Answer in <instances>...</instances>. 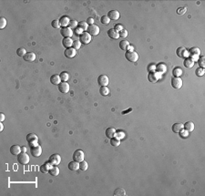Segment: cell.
<instances>
[{
	"mask_svg": "<svg viewBox=\"0 0 205 196\" xmlns=\"http://www.w3.org/2000/svg\"><path fill=\"white\" fill-rule=\"evenodd\" d=\"M27 141L30 147H35L38 145V138L34 133H29L27 135Z\"/></svg>",
	"mask_w": 205,
	"mask_h": 196,
	"instance_id": "6da1fadb",
	"label": "cell"
},
{
	"mask_svg": "<svg viewBox=\"0 0 205 196\" xmlns=\"http://www.w3.org/2000/svg\"><path fill=\"white\" fill-rule=\"evenodd\" d=\"M17 162L22 165H27L30 162V158L26 152H20L17 155Z\"/></svg>",
	"mask_w": 205,
	"mask_h": 196,
	"instance_id": "7a4b0ae2",
	"label": "cell"
},
{
	"mask_svg": "<svg viewBox=\"0 0 205 196\" xmlns=\"http://www.w3.org/2000/svg\"><path fill=\"white\" fill-rule=\"evenodd\" d=\"M125 58L130 62H137L139 59V55L135 51H127L125 54Z\"/></svg>",
	"mask_w": 205,
	"mask_h": 196,
	"instance_id": "3957f363",
	"label": "cell"
},
{
	"mask_svg": "<svg viewBox=\"0 0 205 196\" xmlns=\"http://www.w3.org/2000/svg\"><path fill=\"white\" fill-rule=\"evenodd\" d=\"M92 40L91 38V35H89L88 32H83L82 34L79 35V41L84 45H88L90 43V41Z\"/></svg>",
	"mask_w": 205,
	"mask_h": 196,
	"instance_id": "277c9868",
	"label": "cell"
},
{
	"mask_svg": "<svg viewBox=\"0 0 205 196\" xmlns=\"http://www.w3.org/2000/svg\"><path fill=\"white\" fill-rule=\"evenodd\" d=\"M84 158H85V154L81 150H76L73 153V160L75 162H81L82 161H84Z\"/></svg>",
	"mask_w": 205,
	"mask_h": 196,
	"instance_id": "5b68a950",
	"label": "cell"
},
{
	"mask_svg": "<svg viewBox=\"0 0 205 196\" xmlns=\"http://www.w3.org/2000/svg\"><path fill=\"white\" fill-rule=\"evenodd\" d=\"M182 84H183L182 79H181L180 77H173L172 79H171V86H172L174 89H176V90L181 89V87H182Z\"/></svg>",
	"mask_w": 205,
	"mask_h": 196,
	"instance_id": "8992f818",
	"label": "cell"
},
{
	"mask_svg": "<svg viewBox=\"0 0 205 196\" xmlns=\"http://www.w3.org/2000/svg\"><path fill=\"white\" fill-rule=\"evenodd\" d=\"M30 153L33 157H39L41 154H42V148L39 146V145H37L35 147H30Z\"/></svg>",
	"mask_w": 205,
	"mask_h": 196,
	"instance_id": "52a82bcc",
	"label": "cell"
},
{
	"mask_svg": "<svg viewBox=\"0 0 205 196\" xmlns=\"http://www.w3.org/2000/svg\"><path fill=\"white\" fill-rule=\"evenodd\" d=\"M98 83L100 87L103 86H108L109 83V77L106 75H100L99 78H98Z\"/></svg>",
	"mask_w": 205,
	"mask_h": 196,
	"instance_id": "ba28073f",
	"label": "cell"
},
{
	"mask_svg": "<svg viewBox=\"0 0 205 196\" xmlns=\"http://www.w3.org/2000/svg\"><path fill=\"white\" fill-rule=\"evenodd\" d=\"M64 55H65V57L68 58V59H73L77 55V50L74 48H66V50L64 51Z\"/></svg>",
	"mask_w": 205,
	"mask_h": 196,
	"instance_id": "9c48e42d",
	"label": "cell"
},
{
	"mask_svg": "<svg viewBox=\"0 0 205 196\" xmlns=\"http://www.w3.org/2000/svg\"><path fill=\"white\" fill-rule=\"evenodd\" d=\"M48 162L52 164V165H58L61 162V157L59 154H53L49 157Z\"/></svg>",
	"mask_w": 205,
	"mask_h": 196,
	"instance_id": "30bf717a",
	"label": "cell"
},
{
	"mask_svg": "<svg viewBox=\"0 0 205 196\" xmlns=\"http://www.w3.org/2000/svg\"><path fill=\"white\" fill-rule=\"evenodd\" d=\"M88 33L91 36H97V35L99 34V28L97 25H90L88 28Z\"/></svg>",
	"mask_w": 205,
	"mask_h": 196,
	"instance_id": "8fae6325",
	"label": "cell"
},
{
	"mask_svg": "<svg viewBox=\"0 0 205 196\" xmlns=\"http://www.w3.org/2000/svg\"><path fill=\"white\" fill-rule=\"evenodd\" d=\"M60 33H61V35L64 37V38H71L72 35H73V31H72V29L70 28H68V27L62 28L61 30H60Z\"/></svg>",
	"mask_w": 205,
	"mask_h": 196,
	"instance_id": "7c38bea8",
	"label": "cell"
},
{
	"mask_svg": "<svg viewBox=\"0 0 205 196\" xmlns=\"http://www.w3.org/2000/svg\"><path fill=\"white\" fill-rule=\"evenodd\" d=\"M69 90H70V87L68 82L63 81V82H60V84L58 85V90L61 93H68Z\"/></svg>",
	"mask_w": 205,
	"mask_h": 196,
	"instance_id": "4fadbf2b",
	"label": "cell"
},
{
	"mask_svg": "<svg viewBox=\"0 0 205 196\" xmlns=\"http://www.w3.org/2000/svg\"><path fill=\"white\" fill-rule=\"evenodd\" d=\"M108 17L110 20H118L120 18V12L117 10H110L108 13Z\"/></svg>",
	"mask_w": 205,
	"mask_h": 196,
	"instance_id": "5bb4252c",
	"label": "cell"
},
{
	"mask_svg": "<svg viewBox=\"0 0 205 196\" xmlns=\"http://www.w3.org/2000/svg\"><path fill=\"white\" fill-rule=\"evenodd\" d=\"M23 59L26 62H33L36 59V54L34 52H28L23 57Z\"/></svg>",
	"mask_w": 205,
	"mask_h": 196,
	"instance_id": "9a60e30c",
	"label": "cell"
},
{
	"mask_svg": "<svg viewBox=\"0 0 205 196\" xmlns=\"http://www.w3.org/2000/svg\"><path fill=\"white\" fill-rule=\"evenodd\" d=\"M51 167H52V164L50 163L49 162H45L43 165L40 166V172H42V173H48V172H49V170H50Z\"/></svg>",
	"mask_w": 205,
	"mask_h": 196,
	"instance_id": "2e32d148",
	"label": "cell"
},
{
	"mask_svg": "<svg viewBox=\"0 0 205 196\" xmlns=\"http://www.w3.org/2000/svg\"><path fill=\"white\" fill-rule=\"evenodd\" d=\"M69 22H70V19H69V17H67V16H64V17H62L61 18H59V23H60L61 28H66V27H68Z\"/></svg>",
	"mask_w": 205,
	"mask_h": 196,
	"instance_id": "e0dca14e",
	"label": "cell"
},
{
	"mask_svg": "<svg viewBox=\"0 0 205 196\" xmlns=\"http://www.w3.org/2000/svg\"><path fill=\"white\" fill-rule=\"evenodd\" d=\"M116 130L114 129V128L112 127H109V128H107L106 131H105V134H106L107 138H109V139H111V138H113L115 135H116Z\"/></svg>",
	"mask_w": 205,
	"mask_h": 196,
	"instance_id": "ac0fdd59",
	"label": "cell"
},
{
	"mask_svg": "<svg viewBox=\"0 0 205 196\" xmlns=\"http://www.w3.org/2000/svg\"><path fill=\"white\" fill-rule=\"evenodd\" d=\"M68 169L72 172H77L78 170H79V162H75V161L70 162L68 163Z\"/></svg>",
	"mask_w": 205,
	"mask_h": 196,
	"instance_id": "d6986e66",
	"label": "cell"
},
{
	"mask_svg": "<svg viewBox=\"0 0 205 196\" xmlns=\"http://www.w3.org/2000/svg\"><path fill=\"white\" fill-rule=\"evenodd\" d=\"M20 152H22V150H21V147L18 146V145H13V146H11L10 148V153L12 155H18Z\"/></svg>",
	"mask_w": 205,
	"mask_h": 196,
	"instance_id": "ffe728a7",
	"label": "cell"
},
{
	"mask_svg": "<svg viewBox=\"0 0 205 196\" xmlns=\"http://www.w3.org/2000/svg\"><path fill=\"white\" fill-rule=\"evenodd\" d=\"M108 36L112 39H118L120 38V34H119L118 31H116L114 28H111L108 31Z\"/></svg>",
	"mask_w": 205,
	"mask_h": 196,
	"instance_id": "44dd1931",
	"label": "cell"
},
{
	"mask_svg": "<svg viewBox=\"0 0 205 196\" xmlns=\"http://www.w3.org/2000/svg\"><path fill=\"white\" fill-rule=\"evenodd\" d=\"M194 128H195V126L192 121H187L186 123L183 125V130L187 131L188 132H191V131L194 130Z\"/></svg>",
	"mask_w": 205,
	"mask_h": 196,
	"instance_id": "7402d4cb",
	"label": "cell"
},
{
	"mask_svg": "<svg viewBox=\"0 0 205 196\" xmlns=\"http://www.w3.org/2000/svg\"><path fill=\"white\" fill-rule=\"evenodd\" d=\"M177 55L179 56L180 58H183V57H188L189 56V52L185 49L184 48H179L176 50Z\"/></svg>",
	"mask_w": 205,
	"mask_h": 196,
	"instance_id": "603a6c76",
	"label": "cell"
},
{
	"mask_svg": "<svg viewBox=\"0 0 205 196\" xmlns=\"http://www.w3.org/2000/svg\"><path fill=\"white\" fill-rule=\"evenodd\" d=\"M50 82L54 85H59L60 82H61V79H60V76L58 74L52 75V77L50 78Z\"/></svg>",
	"mask_w": 205,
	"mask_h": 196,
	"instance_id": "cb8c5ba5",
	"label": "cell"
},
{
	"mask_svg": "<svg viewBox=\"0 0 205 196\" xmlns=\"http://www.w3.org/2000/svg\"><path fill=\"white\" fill-rule=\"evenodd\" d=\"M62 45L65 47L66 48H72V46H73V40L70 38H65L62 40Z\"/></svg>",
	"mask_w": 205,
	"mask_h": 196,
	"instance_id": "d4e9b609",
	"label": "cell"
},
{
	"mask_svg": "<svg viewBox=\"0 0 205 196\" xmlns=\"http://www.w3.org/2000/svg\"><path fill=\"white\" fill-rule=\"evenodd\" d=\"M183 130V124L180 123V122H177V123H174L172 125V131L174 133H179L181 131Z\"/></svg>",
	"mask_w": 205,
	"mask_h": 196,
	"instance_id": "484cf974",
	"label": "cell"
},
{
	"mask_svg": "<svg viewBox=\"0 0 205 196\" xmlns=\"http://www.w3.org/2000/svg\"><path fill=\"white\" fill-rule=\"evenodd\" d=\"M60 171H59V168L58 167V165H52V167L50 168L49 172L48 173L50 174L51 176H58L59 174Z\"/></svg>",
	"mask_w": 205,
	"mask_h": 196,
	"instance_id": "4316f807",
	"label": "cell"
},
{
	"mask_svg": "<svg viewBox=\"0 0 205 196\" xmlns=\"http://www.w3.org/2000/svg\"><path fill=\"white\" fill-rule=\"evenodd\" d=\"M194 63L195 62L193 61L191 58H186L184 62H183V64H184V66L187 68V69H191V68H192L193 66H194Z\"/></svg>",
	"mask_w": 205,
	"mask_h": 196,
	"instance_id": "83f0119b",
	"label": "cell"
},
{
	"mask_svg": "<svg viewBox=\"0 0 205 196\" xmlns=\"http://www.w3.org/2000/svg\"><path fill=\"white\" fill-rule=\"evenodd\" d=\"M99 93H100L101 96H108L109 94V90L107 86H103V87H100L99 89Z\"/></svg>",
	"mask_w": 205,
	"mask_h": 196,
	"instance_id": "f1b7e54d",
	"label": "cell"
},
{
	"mask_svg": "<svg viewBox=\"0 0 205 196\" xmlns=\"http://www.w3.org/2000/svg\"><path fill=\"white\" fill-rule=\"evenodd\" d=\"M129 46H130V42L128 40H121L120 42V48L121 50H127Z\"/></svg>",
	"mask_w": 205,
	"mask_h": 196,
	"instance_id": "f546056e",
	"label": "cell"
},
{
	"mask_svg": "<svg viewBox=\"0 0 205 196\" xmlns=\"http://www.w3.org/2000/svg\"><path fill=\"white\" fill-rule=\"evenodd\" d=\"M110 144L112 145V146H114V147H118V146H120V140L119 139V138H111L110 139Z\"/></svg>",
	"mask_w": 205,
	"mask_h": 196,
	"instance_id": "4dcf8cb0",
	"label": "cell"
},
{
	"mask_svg": "<svg viewBox=\"0 0 205 196\" xmlns=\"http://www.w3.org/2000/svg\"><path fill=\"white\" fill-rule=\"evenodd\" d=\"M88 169H89V164H88L87 162L82 161L81 162H79V170L82 171V172H86Z\"/></svg>",
	"mask_w": 205,
	"mask_h": 196,
	"instance_id": "1f68e13d",
	"label": "cell"
},
{
	"mask_svg": "<svg viewBox=\"0 0 205 196\" xmlns=\"http://www.w3.org/2000/svg\"><path fill=\"white\" fill-rule=\"evenodd\" d=\"M78 28H79L82 31H84V32H86V30H88V28H89V25H88L87 22H84V21H81V22L79 23V26H78Z\"/></svg>",
	"mask_w": 205,
	"mask_h": 196,
	"instance_id": "d6a6232c",
	"label": "cell"
},
{
	"mask_svg": "<svg viewBox=\"0 0 205 196\" xmlns=\"http://www.w3.org/2000/svg\"><path fill=\"white\" fill-rule=\"evenodd\" d=\"M182 73H183L182 69H181V68H179V67L175 68V69L172 70V74H173L174 77H180V76L182 75Z\"/></svg>",
	"mask_w": 205,
	"mask_h": 196,
	"instance_id": "836d02e7",
	"label": "cell"
},
{
	"mask_svg": "<svg viewBox=\"0 0 205 196\" xmlns=\"http://www.w3.org/2000/svg\"><path fill=\"white\" fill-rule=\"evenodd\" d=\"M114 195L115 196H117V195H119V196H125V195H126V192H125V190L122 189V188H118V189L115 190Z\"/></svg>",
	"mask_w": 205,
	"mask_h": 196,
	"instance_id": "e575fe53",
	"label": "cell"
},
{
	"mask_svg": "<svg viewBox=\"0 0 205 196\" xmlns=\"http://www.w3.org/2000/svg\"><path fill=\"white\" fill-rule=\"evenodd\" d=\"M190 54L191 55H195V56H200L201 55V49L199 48H191L190 49Z\"/></svg>",
	"mask_w": 205,
	"mask_h": 196,
	"instance_id": "d590c367",
	"label": "cell"
},
{
	"mask_svg": "<svg viewBox=\"0 0 205 196\" xmlns=\"http://www.w3.org/2000/svg\"><path fill=\"white\" fill-rule=\"evenodd\" d=\"M60 79H61L62 81H65V82H67V81L69 79V75H68V72H66V71H63V72L60 73Z\"/></svg>",
	"mask_w": 205,
	"mask_h": 196,
	"instance_id": "8d00e7d4",
	"label": "cell"
},
{
	"mask_svg": "<svg viewBox=\"0 0 205 196\" xmlns=\"http://www.w3.org/2000/svg\"><path fill=\"white\" fill-rule=\"evenodd\" d=\"M26 54H27V50L24 48H19L17 49V55L19 56V57H24Z\"/></svg>",
	"mask_w": 205,
	"mask_h": 196,
	"instance_id": "74e56055",
	"label": "cell"
},
{
	"mask_svg": "<svg viewBox=\"0 0 205 196\" xmlns=\"http://www.w3.org/2000/svg\"><path fill=\"white\" fill-rule=\"evenodd\" d=\"M79 26V23L77 20H70L69 24H68V28H70L71 29H76Z\"/></svg>",
	"mask_w": 205,
	"mask_h": 196,
	"instance_id": "f35d334b",
	"label": "cell"
},
{
	"mask_svg": "<svg viewBox=\"0 0 205 196\" xmlns=\"http://www.w3.org/2000/svg\"><path fill=\"white\" fill-rule=\"evenodd\" d=\"M148 79H149V80L150 81V82H156L158 79V78L156 77V74L154 72H150L149 74V77H148Z\"/></svg>",
	"mask_w": 205,
	"mask_h": 196,
	"instance_id": "ab89813d",
	"label": "cell"
},
{
	"mask_svg": "<svg viewBox=\"0 0 205 196\" xmlns=\"http://www.w3.org/2000/svg\"><path fill=\"white\" fill-rule=\"evenodd\" d=\"M205 73L204 69H202V68H198V69L195 70V74H196L198 77H202Z\"/></svg>",
	"mask_w": 205,
	"mask_h": 196,
	"instance_id": "60d3db41",
	"label": "cell"
},
{
	"mask_svg": "<svg viewBox=\"0 0 205 196\" xmlns=\"http://www.w3.org/2000/svg\"><path fill=\"white\" fill-rule=\"evenodd\" d=\"M204 60H205L204 56H202V57L198 59V64H199V66H200V68H202V69H204V67H205Z\"/></svg>",
	"mask_w": 205,
	"mask_h": 196,
	"instance_id": "b9f144b4",
	"label": "cell"
},
{
	"mask_svg": "<svg viewBox=\"0 0 205 196\" xmlns=\"http://www.w3.org/2000/svg\"><path fill=\"white\" fill-rule=\"evenodd\" d=\"M100 22L104 25H108V24H109V22H110V19L109 18L108 16H103L100 19Z\"/></svg>",
	"mask_w": 205,
	"mask_h": 196,
	"instance_id": "7bdbcfd3",
	"label": "cell"
},
{
	"mask_svg": "<svg viewBox=\"0 0 205 196\" xmlns=\"http://www.w3.org/2000/svg\"><path fill=\"white\" fill-rule=\"evenodd\" d=\"M7 19L5 18V17H2L1 18H0V28L1 29H3V28H6V26H7Z\"/></svg>",
	"mask_w": 205,
	"mask_h": 196,
	"instance_id": "ee69618b",
	"label": "cell"
},
{
	"mask_svg": "<svg viewBox=\"0 0 205 196\" xmlns=\"http://www.w3.org/2000/svg\"><path fill=\"white\" fill-rule=\"evenodd\" d=\"M72 48H74L76 50L79 49V48H81V42L79 41V40H75V41H73V46H72Z\"/></svg>",
	"mask_w": 205,
	"mask_h": 196,
	"instance_id": "f6af8a7d",
	"label": "cell"
},
{
	"mask_svg": "<svg viewBox=\"0 0 205 196\" xmlns=\"http://www.w3.org/2000/svg\"><path fill=\"white\" fill-rule=\"evenodd\" d=\"M51 26L53 27L54 28H60L61 26H60V23H59V20L56 19V20H53L51 22Z\"/></svg>",
	"mask_w": 205,
	"mask_h": 196,
	"instance_id": "bcb514c9",
	"label": "cell"
},
{
	"mask_svg": "<svg viewBox=\"0 0 205 196\" xmlns=\"http://www.w3.org/2000/svg\"><path fill=\"white\" fill-rule=\"evenodd\" d=\"M119 34H120V38H127V37H128V31L123 28L121 31H120V32H119Z\"/></svg>",
	"mask_w": 205,
	"mask_h": 196,
	"instance_id": "7dc6e473",
	"label": "cell"
},
{
	"mask_svg": "<svg viewBox=\"0 0 205 196\" xmlns=\"http://www.w3.org/2000/svg\"><path fill=\"white\" fill-rule=\"evenodd\" d=\"M179 133H180V135H181V138H187V137H188V135H189V132L187 131H185V130H182V131H181Z\"/></svg>",
	"mask_w": 205,
	"mask_h": 196,
	"instance_id": "c3c4849f",
	"label": "cell"
},
{
	"mask_svg": "<svg viewBox=\"0 0 205 196\" xmlns=\"http://www.w3.org/2000/svg\"><path fill=\"white\" fill-rule=\"evenodd\" d=\"M87 23L89 26H90V25H93L94 24V18H92V17H89V18L87 19Z\"/></svg>",
	"mask_w": 205,
	"mask_h": 196,
	"instance_id": "681fc988",
	"label": "cell"
},
{
	"mask_svg": "<svg viewBox=\"0 0 205 196\" xmlns=\"http://www.w3.org/2000/svg\"><path fill=\"white\" fill-rule=\"evenodd\" d=\"M116 31H118V32H120V31H121L123 29L122 28V25H115V28H114Z\"/></svg>",
	"mask_w": 205,
	"mask_h": 196,
	"instance_id": "f907efd6",
	"label": "cell"
},
{
	"mask_svg": "<svg viewBox=\"0 0 205 196\" xmlns=\"http://www.w3.org/2000/svg\"><path fill=\"white\" fill-rule=\"evenodd\" d=\"M185 11H186V8H180L178 10V14H183V13H185Z\"/></svg>",
	"mask_w": 205,
	"mask_h": 196,
	"instance_id": "816d5d0a",
	"label": "cell"
},
{
	"mask_svg": "<svg viewBox=\"0 0 205 196\" xmlns=\"http://www.w3.org/2000/svg\"><path fill=\"white\" fill-rule=\"evenodd\" d=\"M75 31H76V33H77V34H79V35H80V34H82V33H83V31H82L81 29H80V28H76V29H75Z\"/></svg>",
	"mask_w": 205,
	"mask_h": 196,
	"instance_id": "f5cc1de1",
	"label": "cell"
},
{
	"mask_svg": "<svg viewBox=\"0 0 205 196\" xmlns=\"http://www.w3.org/2000/svg\"><path fill=\"white\" fill-rule=\"evenodd\" d=\"M0 121H1V122L5 121V115H4V113H2V112L0 113Z\"/></svg>",
	"mask_w": 205,
	"mask_h": 196,
	"instance_id": "db71d44e",
	"label": "cell"
},
{
	"mask_svg": "<svg viewBox=\"0 0 205 196\" xmlns=\"http://www.w3.org/2000/svg\"><path fill=\"white\" fill-rule=\"evenodd\" d=\"M133 49H134V48L132 46H129L128 48H127V50H128V51H133Z\"/></svg>",
	"mask_w": 205,
	"mask_h": 196,
	"instance_id": "11a10c76",
	"label": "cell"
},
{
	"mask_svg": "<svg viewBox=\"0 0 205 196\" xmlns=\"http://www.w3.org/2000/svg\"><path fill=\"white\" fill-rule=\"evenodd\" d=\"M21 150H22V152H26L27 151V148L25 146H23V147H21Z\"/></svg>",
	"mask_w": 205,
	"mask_h": 196,
	"instance_id": "9f6ffc18",
	"label": "cell"
},
{
	"mask_svg": "<svg viewBox=\"0 0 205 196\" xmlns=\"http://www.w3.org/2000/svg\"><path fill=\"white\" fill-rule=\"evenodd\" d=\"M3 129H4V126H3V124L1 123V124H0V131H3Z\"/></svg>",
	"mask_w": 205,
	"mask_h": 196,
	"instance_id": "6f0895ef",
	"label": "cell"
}]
</instances>
